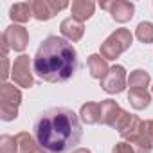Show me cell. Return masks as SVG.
Masks as SVG:
<instances>
[{"label":"cell","mask_w":153,"mask_h":153,"mask_svg":"<svg viewBox=\"0 0 153 153\" xmlns=\"http://www.w3.org/2000/svg\"><path fill=\"white\" fill-rule=\"evenodd\" d=\"M137 38L144 43H151L153 42V24L151 22H142L137 27Z\"/></svg>","instance_id":"19"},{"label":"cell","mask_w":153,"mask_h":153,"mask_svg":"<svg viewBox=\"0 0 153 153\" xmlns=\"http://www.w3.org/2000/svg\"><path fill=\"white\" fill-rule=\"evenodd\" d=\"M130 103L133 108L137 110H142L149 105V94L146 90H130Z\"/></svg>","instance_id":"18"},{"label":"cell","mask_w":153,"mask_h":153,"mask_svg":"<svg viewBox=\"0 0 153 153\" xmlns=\"http://www.w3.org/2000/svg\"><path fill=\"white\" fill-rule=\"evenodd\" d=\"M79 67L78 52L67 40L49 36L38 47L33 59V70L40 79L49 83H63L70 79Z\"/></svg>","instance_id":"2"},{"label":"cell","mask_w":153,"mask_h":153,"mask_svg":"<svg viewBox=\"0 0 153 153\" xmlns=\"http://www.w3.org/2000/svg\"><path fill=\"white\" fill-rule=\"evenodd\" d=\"M126 85V72L121 65H115L108 70V74L101 79V87L108 92V94H119L123 92Z\"/></svg>","instance_id":"6"},{"label":"cell","mask_w":153,"mask_h":153,"mask_svg":"<svg viewBox=\"0 0 153 153\" xmlns=\"http://www.w3.org/2000/svg\"><path fill=\"white\" fill-rule=\"evenodd\" d=\"M83 31H85L83 22L76 20V18H72V16L61 22V34H63V36H67V38H68V40H72V42L81 40Z\"/></svg>","instance_id":"11"},{"label":"cell","mask_w":153,"mask_h":153,"mask_svg":"<svg viewBox=\"0 0 153 153\" xmlns=\"http://www.w3.org/2000/svg\"><path fill=\"white\" fill-rule=\"evenodd\" d=\"M33 131L38 146L49 153H70L83 137L79 117L65 106L49 108L40 114Z\"/></svg>","instance_id":"1"},{"label":"cell","mask_w":153,"mask_h":153,"mask_svg":"<svg viewBox=\"0 0 153 153\" xmlns=\"http://www.w3.org/2000/svg\"><path fill=\"white\" fill-rule=\"evenodd\" d=\"M15 137H16V144H18V153H40L38 142H34L27 131H22Z\"/></svg>","instance_id":"17"},{"label":"cell","mask_w":153,"mask_h":153,"mask_svg":"<svg viewBox=\"0 0 153 153\" xmlns=\"http://www.w3.org/2000/svg\"><path fill=\"white\" fill-rule=\"evenodd\" d=\"M0 149L2 153H18V144H16V137H11V135H4L0 139Z\"/></svg>","instance_id":"20"},{"label":"cell","mask_w":153,"mask_h":153,"mask_svg":"<svg viewBox=\"0 0 153 153\" xmlns=\"http://www.w3.org/2000/svg\"><path fill=\"white\" fill-rule=\"evenodd\" d=\"M13 79L20 87H33V74H31V59L29 56H20L13 63Z\"/></svg>","instance_id":"7"},{"label":"cell","mask_w":153,"mask_h":153,"mask_svg":"<svg viewBox=\"0 0 153 153\" xmlns=\"http://www.w3.org/2000/svg\"><path fill=\"white\" fill-rule=\"evenodd\" d=\"M94 7H96V4L90 2V0H78V2H72V6H70V9H72V18L83 22V20H87V18L92 16Z\"/></svg>","instance_id":"12"},{"label":"cell","mask_w":153,"mask_h":153,"mask_svg":"<svg viewBox=\"0 0 153 153\" xmlns=\"http://www.w3.org/2000/svg\"><path fill=\"white\" fill-rule=\"evenodd\" d=\"M131 45V33L128 29H117L110 34L101 45V56L105 59H115L121 52H124Z\"/></svg>","instance_id":"3"},{"label":"cell","mask_w":153,"mask_h":153,"mask_svg":"<svg viewBox=\"0 0 153 153\" xmlns=\"http://www.w3.org/2000/svg\"><path fill=\"white\" fill-rule=\"evenodd\" d=\"M0 99H2V119L4 121H13L18 115V105L22 99L20 90L15 85H2V90H0Z\"/></svg>","instance_id":"4"},{"label":"cell","mask_w":153,"mask_h":153,"mask_svg":"<svg viewBox=\"0 0 153 153\" xmlns=\"http://www.w3.org/2000/svg\"><path fill=\"white\" fill-rule=\"evenodd\" d=\"M149 83V74L146 70H133L130 74V78H128V87L130 90H146Z\"/></svg>","instance_id":"16"},{"label":"cell","mask_w":153,"mask_h":153,"mask_svg":"<svg viewBox=\"0 0 153 153\" xmlns=\"http://www.w3.org/2000/svg\"><path fill=\"white\" fill-rule=\"evenodd\" d=\"M9 16H11V20L24 24V22H27V20L33 16V6H31L29 2L15 4V6L11 7V11H9Z\"/></svg>","instance_id":"14"},{"label":"cell","mask_w":153,"mask_h":153,"mask_svg":"<svg viewBox=\"0 0 153 153\" xmlns=\"http://www.w3.org/2000/svg\"><path fill=\"white\" fill-rule=\"evenodd\" d=\"M81 119L87 124H96L101 121V103H87L81 106Z\"/></svg>","instance_id":"15"},{"label":"cell","mask_w":153,"mask_h":153,"mask_svg":"<svg viewBox=\"0 0 153 153\" xmlns=\"http://www.w3.org/2000/svg\"><path fill=\"white\" fill-rule=\"evenodd\" d=\"M123 114H124V112L119 108V105H117L115 101L106 99V101L101 103V123H103V124H108V126H114V128H115Z\"/></svg>","instance_id":"10"},{"label":"cell","mask_w":153,"mask_h":153,"mask_svg":"<svg viewBox=\"0 0 153 153\" xmlns=\"http://www.w3.org/2000/svg\"><path fill=\"white\" fill-rule=\"evenodd\" d=\"M112 153H135V149H133V146H131V144L119 142V144L114 148V151H112Z\"/></svg>","instance_id":"21"},{"label":"cell","mask_w":153,"mask_h":153,"mask_svg":"<svg viewBox=\"0 0 153 153\" xmlns=\"http://www.w3.org/2000/svg\"><path fill=\"white\" fill-rule=\"evenodd\" d=\"M146 130H148V135H149V139L153 142V121H148L146 123Z\"/></svg>","instance_id":"23"},{"label":"cell","mask_w":153,"mask_h":153,"mask_svg":"<svg viewBox=\"0 0 153 153\" xmlns=\"http://www.w3.org/2000/svg\"><path fill=\"white\" fill-rule=\"evenodd\" d=\"M33 6V16L38 20H51L58 11L65 9L68 4L67 2H49V0H36L31 2Z\"/></svg>","instance_id":"8"},{"label":"cell","mask_w":153,"mask_h":153,"mask_svg":"<svg viewBox=\"0 0 153 153\" xmlns=\"http://www.w3.org/2000/svg\"><path fill=\"white\" fill-rule=\"evenodd\" d=\"M72 153H90V151L88 149H74Z\"/></svg>","instance_id":"24"},{"label":"cell","mask_w":153,"mask_h":153,"mask_svg":"<svg viewBox=\"0 0 153 153\" xmlns=\"http://www.w3.org/2000/svg\"><path fill=\"white\" fill-rule=\"evenodd\" d=\"M88 70H90V76L96 79H103L105 76L108 74V65L105 61V58H101L99 54H92L88 58Z\"/></svg>","instance_id":"13"},{"label":"cell","mask_w":153,"mask_h":153,"mask_svg":"<svg viewBox=\"0 0 153 153\" xmlns=\"http://www.w3.org/2000/svg\"><path fill=\"white\" fill-rule=\"evenodd\" d=\"M101 9L110 11L112 18L117 22H128L133 16V4L131 2H124V0H117V2H103Z\"/></svg>","instance_id":"9"},{"label":"cell","mask_w":153,"mask_h":153,"mask_svg":"<svg viewBox=\"0 0 153 153\" xmlns=\"http://www.w3.org/2000/svg\"><path fill=\"white\" fill-rule=\"evenodd\" d=\"M27 42H29V34L24 27H20V25L7 27L2 34V56H6L7 49L24 51L27 47Z\"/></svg>","instance_id":"5"},{"label":"cell","mask_w":153,"mask_h":153,"mask_svg":"<svg viewBox=\"0 0 153 153\" xmlns=\"http://www.w3.org/2000/svg\"><path fill=\"white\" fill-rule=\"evenodd\" d=\"M7 56H2V79L7 78Z\"/></svg>","instance_id":"22"}]
</instances>
